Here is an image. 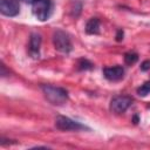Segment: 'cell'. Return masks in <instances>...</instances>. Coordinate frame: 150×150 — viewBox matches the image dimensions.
Here are the masks:
<instances>
[{
	"mask_svg": "<svg viewBox=\"0 0 150 150\" xmlns=\"http://www.w3.org/2000/svg\"><path fill=\"white\" fill-rule=\"evenodd\" d=\"M42 91L45 94V97L54 105H62L68 100V93L66 89L61 87H55L50 84L42 86Z\"/></svg>",
	"mask_w": 150,
	"mask_h": 150,
	"instance_id": "6da1fadb",
	"label": "cell"
},
{
	"mask_svg": "<svg viewBox=\"0 0 150 150\" xmlns=\"http://www.w3.org/2000/svg\"><path fill=\"white\" fill-rule=\"evenodd\" d=\"M53 43H54V47H55L56 50H59L61 53H64V54H68L73 48L69 35L66 32L61 30V29H57V30L54 32Z\"/></svg>",
	"mask_w": 150,
	"mask_h": 150,
	"instance_id": "7a4b0ae2",
	"label": "cell"
},
{
	"mask_svg": "<svg viewBox=\"0 0 150 150\" xmlns=\"http://www.w3.org/2000/svg\"><path fill=\"white\" fill-rule=\"evenodd\" d=\"M32 11L35 18L40 21H46L52 12V2L50 0H38L32 5Z\"/></svg>",
	"mask_w": 150,
	"mask_h": 150,
	"instance_id": "3957f363",
	"label": "cell"
},
{
	"mask_svg": "<svg viewBox=\"0 0 150 150\" xmlns=\"http://www.w3.org/2000/svg\"><path fill=\"white\" fill-rule=\"evenodd\" d=\"M55 127L62 131H69V130L77 131L81 129H86V127L83 124H81L80 122H76L66 116H57L55 118Z\"/></svg>",
	"mask_w": 150,
	"mask_h": 150,
	"instance_id": "277c9868",
	"label": "cell"
},
{
	"mask_svg": "<svg viewBox=\"0 0 150 150\" xmlns=\"http://www.w3.org/2000/svg\"><path fill=\"white\" fill-rule=\"evenodd\" d=\"M131 103L132 98L129 96H116L110 102V109L116 114H121L124 112L131 105Z\"/></svg>",
	"mask_w": 150,
	"mask_h": 150,
	"instance_id": "5b68a950",
	"label": "cell"
},
{
	"mask_svg": "<svg viewBox=\"0 0 150 150\" xmlns=\"http://www.w3.org/2000/svg\"><path fill=\"white\" fill-rule=\"evenodd\" d=\"M0 12L6 16H15L20 12L19 0H1Z\"/></svg>",
	"mask_w": 150,
	"mask_h": 150,
	"instance_id": "8992f818",
	"label": "cell"
},
{
	"mask_svg": "<svg viewBox=\"0 0 150 150\" xmlns=\"http://www.w3.org/2000/svg\"><path fill=\"white\" fill-rule=\"evenodd\" d=\"M103 75L107 80L109 81H120L124 76V69L121 66H114V67H108L103 69Z\"/></svg>",
	"mask_w": 150,
	"mask_h": 150,
	"instance_id": "52a82bcc",
	"label": "cell"
},
{
	"mask_svg": "<svg viewBox=\"0 0 150 150\" xmlns=\"http://www.w3.org/2000/svg\"><path fill=\"white\" fill-rule=\"evenodd\" d=\"M41 46V35L39 33H33L29 40V53L33 57H39Z\"/></svg>",
	"mask_w": 150,
	"mask_h": 150,
	"instance_id": "ba28073f",
	"label": "cell"
},
{
	"mask_svg": "<svg viewBox=\"0 0 150 150\" xmlns=\"http://www.w3.org/2000/svg\"><path fill=\"white\" fill-rule=\"evenodd\" d=\"M86 32L88 34H98L100 33V20L97 18H91L86 25Z\"/></svg>",
	"mask_w": 150,
	"mask_h": 150,
	"instance_id": "9c48e42d",
	"label": "cell"
},
{
	"mask_svg": "<svg viewBox=\"0 0 150 150\" xmlns=\"http://www.w3.org/2000/svg\"><path fill=\"white\" fill-rule=\"evenodd\" d=\"M137 94L139 96H142V97H144L148 94H150V82H145L139 88H137Z\"/></svg>",
	"mask_w": 150,
	"mask_h": 150,
	"instance_id": "30bf717a",
	"label": "cell"
},
{
	"mask_svg": "<svg viewBox=\"0 0 150 150\" xmlns=\"http://www.w3.org/2000/svg\"><path fill=\"white\" fill-rule=\"evenodd\" d=\"M137 60H138V55H137L136 53H127V54L124 55V61H125V63L129 64V66L134 64Z\"/></svg>",
	"mask_w": 150,
	"mask_h": 150,
	"instance_id": "8fae6325",
	"label": "cell"
},
{
	"mask_svg": "<svg viewBox=\"0 0 150 150\" xmlns=\"http://www.w3.org/2000/svg\"><path fill=\"white\" fill-rule=\"evenodd\" d=\"M93 68V63L91 62H89L88 60H86V59H81L80 61H79V69L80 70H87V69H91Z\"/></svg>",
	"mask_w": 150,
	"mask_h": 150,
	"instance_id": "7c38bea8",
	"label": "cell"
},
{
	"mask_svg": "<svg viewBox=\"0 0 150 150\" xmlns=\"http://www.w3.org/2000/svg\"><path fill=\"white\" fill-rule=\"evenodd\" d=\"M141 69H142L143 71H146V70H149V69H150V60H146V61H144V62L141 64Z\"/></svg>",
	"mask_w": 150,
	"mask_h": 150,
	"instance_id": "4fadbf2b",
	"label": "cell"
},
{
	"mask_svg": "<svg viewBox=\"0 0 150 150\" xmlns=\"http://www.w3.org/2000/svg\"><path fill=\"white\" fill-rule=\"evenodd\" d=\"M116 40H117V41L123 40V30H122V29L117 30V34H116Z\"/></svg>",
	"mask_w": 150,
	"mask_h": 150,
	"instance_id": "5bb4252c",
	"label": "cell"
},
{
	"mask_svg": "<svg viewBox=\"0 0 150 150\" xmlns=\"http://www.w3.org/2000/svg\"><path fill=\"white\" fill-rule=\"evenodd\" d=\"M1 75L2 76H6V68H5V64L4 63L1 64Z\"/></svg>",
	"mask_w": 150,
	"mask_h": 150,
	"instance_id": "9a60e30c",
	"label": "cell"
},
{
	"mask_svg": "<svg viewBox=\"0 0 150 150\" xmlns=\"http://www.w3.org/2000/svg\"><path fill=\"white\" fill-rule=\"evenodd\" d=\"M23 1L27 2V4H32V5H33V4H34L35 1H38V0H23Z\"/></svg>",
	"mask_w": 150,
	"mask_h": 150,
	"instance_id": "2e32d148",
	"label": "cell"
}]
</instances>
